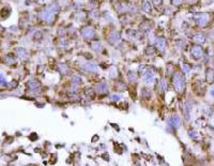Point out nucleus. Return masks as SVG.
I'll return each instance as SVG.
<instances>
[{
  "mask_svg": "<svg viewBox=\"0 0 214 166\" xmlns=\"http://www.w3.org/2000/svg\"><path fill=\"white\" fill-rule=\"evenodd\" d=\"M193 41L196 44H204L206 42V38H204V34L198 33V34H195L194 37H193Z\"/></svg>",
  "mask_w": 214,
  "mask_h": 166,
  "instance_id": "obj_8",
  "label": "nucleus"
},
{
  "mask_svg": "<svg viewBox=\"0 0 214 166\" xmlns=\"http://www.w3.org/2000/svg\"><path fill=\"white\" fill-rule=\"evenodd\" d=\"M82 66H84V69L90 71V72H96V70H98V66H96V64H94V63H91V62L84 63V64H82Z\"/></svg>",
  "mask_w": 214,
  "mask_h": 166,
  "instance_id": "obj_9",
  "label": "nucleus"
},
{
  "mask_svg": "<svg viewBox=\"0 0 214 166\" xmlns=\"http://www.w3.org/2000/svg\"><path fill=\"white\" fill-rule=\"evenodd\" d=\"M152 3H153V6H154L155 8H158L162 3H163V0H152Z\"/></svg>",
  "mask_w": 214,
  "mask_h": 166,
  "instance_id": "obj_18",
  "label": "nucleus"
},
{
  "mask_svg": "<svg viewBox=\"0 0 214 166\" xmlns=\"http://www.w3.org/2000/svg\"><path fill=\"white\" fill-rule=\"evenodd\" d=\"M16 55L20 59H25V58L27 57V52H26L25 48H17Z\"/></svg>",
  "mask_w": 214,
  "mask_h": 166,
  "instance_id": "obj_11",
  "label": "nucleus"
},
{
  "mask_svg": "<svg viewBox=\"0 0 214 166\" xmlns=\"http://www.w3.org/2000/svg\"><path fill=\"white\" fill-rule=\"evenodd\" d=\"M107 89H108V86H107V84H105V83L100 84L99 86H98V90L101 91V92H105Z\"/></svg>",
  "mask_w": 214,
  "mask_h": 166,
  "instance_id": "obj_13",
  "label": "nucleus"
},
{
  "mask_svg": "<svg viewBox=\"0 0 214 166\" xmlns=\"http://www.w3.org/2000/svg\"><path fill=\"white\" fill-rule=\"evenodd\" d=\"M144 77H145V82L148 84V85H151V84H153V82H154V78H155L154 73H153L152 71H150V70H149L148 72H147V73L144 75Z\"/></svg>",
  "mask_w": 214,
  "mask_h": 166,
  "instance_id": "obj_7",
  "label": "nucleus"
},
{
  "mask_svg": "<svg viewBox=\"0 0 214 166\" xmlns=\"http://www.w3.org/2000/svg\"><path fill=\"white\" fill-rule=\"evenodd\" d=\"M197 1H198V0H186V2H188V3H191V4L196 3Z\"/></svg>",
  "mask_w": 214,
  "mask_h": 166,
  "instance_id": "obj_23",
  "label": "nucleus"
},
{
  "mask_svg": "<svg viewBox=\"0 0 214 166\" xmlns=\"http://www.w3.org/2000/svg\"><path fill=\"white\" fill-rule=\"evenodd\" d=\"M91 47H92L94 50H100L99 48H102V45H101V43H99V42H93V43L91 44Z\"/></svg>",
  "mask_w": 214,
  "mask_h": 166,
  "instance_id": "obj_16",
  "label": "nucleus"
},
{
  "mask_svg": "<svg viewBox=\"0 0 214 166\" xmlns=\"http://www.w3.org/2000/svg\"><path fill=\"white\" fill-rule=\"evenodd\" d=\"M128 80H130V82H136L137 80V75H136L134 72H128Z\"/></svg>",
  "mask_w": 214,
  "mask_h": 166,
  "instance_id": "obj_14",
  "label": "nucleus"
},
{
  "mask_svg": "<svg viewBox=\"0 0 214 166\" xmlns=\"http://www.w3.org/2000/svg\"><path fill=\"white\" fill-rule=\"evenodd\" d=\"M142 9L145 11V12H147V13L151 12V4H150V2H149V1H145V2L142 3Z\"/></svg>",
  "mask_w": 214,
  "mask_h": 166,
  "instance_id": "obj_12",
  "label": "nucleus"
},
{
  "mask_svg": "<svg viewBox=\"0 0 214 166\" xmlns=\"http://www.w3.org/2000/svg\"><path fill=\"white\" fill-rule=\"evenodd\" d=\"M80 33H82V36L85 38L86 40H91V39L94 37V34H95L94 29L90 26L84 27V28L82 29V31H80Z\"/></svg>",
  "mask_w": 214,
  "mask_h": 166,
  "instance_id": "obj_3",
  "label": "nucleus"
},
{
  "mask_svg": "<svg viewBox=\"0 0 214 166\" xmlns=\"http://www.w3.org/2000/svg\"><path fill=\"white\" fill-rule=\"evenodd\" d=\"M190 70H191L190 66H188V64H183V71H184L185 73H188V72H190Z\"/></svg>",
  "mask_w": 214,
  "mask_h": 166,
  "instance_id": "obj_21",
  "label": "nucleus"
},
{
  "mask_svg": "<svg viewBox=\"0 0 214 166\" xmlns=\"http://www.w3.org/2000/svg\"><path fill=\"white\" fill-rule=\"evenodd\" d=\"M193 18L197 25L201 27H206L211 20V14L209 13H197L193 15Z\"/></svg>",
  "mask_w": 214,
  "mask_h": 166,
  "instance_id": "obj_2",
  "label": "nucleus"
},
{
  "mask_svg": "<svg viewBox=\"0 0 214 166\" xmlns=\"http://www.w3.org/2000/svg\"><path fill=\"white\" fill-rule=\"evenodd\" d=\"M206 78H207L208 83H213L214 82V70L213 69H208Z\"/></svg>",
  "mask_w": 214,
  "mask_h": 166,
  "instance_id": "obj_10",
  "label": "nucleus"
},
{
  "mask_svg": "<svg viewBox=\"0 0 214 166\" xmlns=\"http://www.w3.org/2000/svg\"><path fill=\"white\" fill-rule=\"evenodd\" d=\"M191 54H192V56L194 57L195 59L198 60V59H201V58H202V56H204V50H202V48H201L200 46L196 45V46L192 47Z\"/></svg>",
  "mask_w": 214,
  "mask_h": 166,
  "instance_id": "obj_4",
  "label": "nucleus"
},
{
  "mask_svg": "<svg viewBox=\"0 0 214 166\" xmlns=\"http://www.w3.org/2000/svg\"><path fill=\"white\" fill-rule=\"evenodd\" d=\"M108 42L112 45H116L120 42V34L118 32H112L108 36Z\"/></svg>",
  "mask_w": 214,
  "mask_h": 166,
  "instance_id": "obj_6",
  "label": "nucleus"
},
{
  "mask_svg": "<svg viewBox=\"0 0 214 166\" xmlns=\"http://www.w3.org/2000/svg\"><path fill=\"white\" fill-rule=\"evenodd\" d=\"M29 86H31V87H33V88H34V87H38L39 86V83H38V82H36V80H30L29 82Z\"/></svg>",
  "mask_w": 214,
  "mask_h": 166,
  "instance_id": "obj_20",
  "label": "nucleus"
},
{
  "mask_svg": "<svg viewBox=\"0 0 214 166\" xmlns=\"http://www.w3.org/2000/svg\"><path fill=\"white\" fill-rule=\"evenodd\" d=\"M172 84H174L175 89L177 90L178 92H182V91H183V89L185 88V80H184V76L182 75V73L177 72V73L174 74Z\"/></svg>",
  "mask_w": 214,
  "mask_h": 166,
  "instance_id": "obj_1",
  "label": "nucleus"
},
{
  "mask_svg": "<svg viewBox=\"0 0 214 166\" xmlns=\"http://www.w3.org/2000/svg\"><path fill=\"white\" fill-rule=\"evenodd\" d=\"M72 82H73V84H75V85H78V84L82 83V80H80L78 76L74 75V76L72 77Z\"/></svg>",
  "mask_w": 214,
  "mask_h": 166,
  "instance_id": "obj_17",
  "label": "nucleus"
},
{
  "mask_svg": "<svg viewBox=\"0 0 214 166\" xmlns=\"http://www.w3.org/2000/svg\"><path fill=\"white\" fill-rule=\"evenodd\" d=\"M182 2H183V0H171V3L174 4L175 7H179V6H181Z\"/></svg>",
  "mask_w": 214,
  "mask_h": 166,
  "instance_id": "obj_19",
  "label": "nucleus"
},
{
  "mask_svg": "<svg viewBox=\"0 0 214 166\" xmlns=\"http://www.w3.org/2000/svg\"><path fill=\"white\" fill-rule=\"evenodd\" d=\"M147 54H148V55H153V54H154L153 47H148V48H147Z\"/></svg>",
  "mask_w": 214,
  "mask_h": 166,
  "instance_id": "obj_22",
  "label": "nucleus"
},
{
  "mask_svg": "<svg viewBox=\"0 0 214 166\" xmlns=\"http://www.w3.org/2000/svg\"><path fill=\"white\" fill-rule=\"evenodd\" d=\"M118 76V71L116 69V66H112L110 68V77H117Z\"/></svg>",
  "mask_w": 214,
  "mask_h": 166,
  "instance_id": "obj_15",
  "label": "nucleus"
},
{
  "mask_svg": "<svg viewBox=\"0 0 214 166\" xmlns=\"http://www.w3.org/2000/svg\"><path fill=\"white\" fill-rule=\"evenodd\" d=\"M166 45H167V42H166V39L163 37L158 38L156 39V48H158L161 53H163L165 50H166Z\"/></svg>",
  "mask_w": 214,
  "mask_h": 166,
  "instance_id": "obj_5",
  "label": "nucleus"
}]
</instances>
